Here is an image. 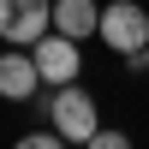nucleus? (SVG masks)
Here are the masks:
<instances>
[{"mask_svg": "<svg viewBox=\"0 0 149 149\" xmlns=\"http://www.w3.org/2000/svg\"><path fill=\"white\" fill-rule=\"evenodd\" d=\"M84 149H131V137H125V131H113V125H95V137L84 143Z\"/></svg>", "mask_w": 149, "mask_h": 149, "instance_id": "8", "label": "nucleus"}, {"mask_svg": "<svg viewBox=\"0 0 149 149\" xmlns=\"http://www.w3.org/2000/svg\"><path fill=\"white\" fill-rule=\"evenodd\" d=\"M48 125H54L66 143H90L95 125H102V119H95V95L78 90V84H60V90L48 95Z\"/></svg>", "mask_w": 149, "mask_h": 149, "instance_id": "2", "label": "nucleus"}, {"mask_svg": "<svg viewBox=\"0 0 149 149\" xmlns=\"http://www.w3.org/2000/svg\"><path fill=\"white\" fill-rule=\"evenodd\" d=\"M42 90V72H36L30 48H6L0 54V102H30Z\"/></svg>", "mask_w": 149, "mask_h": 149, "instance_id": "5", "label": "nucleus"}, {"mask_svg": "<svg viewBox=\"0 0 149 149\" xmlns=\"http://www.w3.org/2000/svg\"><path fill=\"white\" fill-rule=\"evenodd\" d=\"M95 36H102L119 60H131V66H137V54H143V42H149V12L137 6V0H107Z\"/></svg>", "mask_w": 149, "mask_h": 149, "instance_id": "1", "label": "nucleus"}, {"mask_svg": "<svg viewBox=\"0 0 149 149\" xmlns=\"http://www.w3.org/2000/svg\"><path fill=\"white\" fill-rule=\"evenodd\" d=\"M137 66H143V72H149V42H143V54H137Z\"/></svg>", "mask_w": 149, "mask_h": 149, "instance_id": "9", "label": "nucleus"}, {"mask_svg": "<svg viewBox=\"0 0 149 149\" xmlns=\"http://www.w3.org/2000/svg\"><path fill=\"white\" fill-rule=\"evenodd\" d=\"M95 24H102V6L95 0H54V30L60 36L84 42V36H95Z\"/></svg>", "mask_w": 149, "mask_h": 149, "instance_id": "6", "label": "nucleus"}, {"mask_svg": "<svg viewBox=\"0 0 149 149\" xmlns=\"http://www.w3.org/2000/svg\"><path fill=\"white\" fill-rule=\"evenodd\" d=\"M12 149H66V137H60V131L48 125V131H24V137L12 143Z\"/></svg>", "mask_w": 149, "mask_h": 149, "instance_id": "7", "label": "nucleus"}, {"mask_svg": "<svg viewBox=\"0 0 149 149\" xmlns=\"http://www.w3.org/2000/svg\"><path fill=\"white\" fill-rule=\"evenodd\" d=\"M30 54H36V72H42V84H78V72H84V54H78V42L72 36H60V30H48V36H36L30 42Z\"/></svg>", "mask_w": 149, "mask_h": 149, "instance_id": "4", "label": "nucleus"}, {"mask_svg": "<svg viewBox=\"0 0 149 149\" xmlns=\"http://www.w3.org/2000/svg\"><path fill=\"white\" fill-rule=\"evenodd\" d=\"M48 30H54V0H0V42L6 48H30Z\"/></svg>", "mask_w": 149, "mask_h": 149, "instance_id": "3", "label": "nucleus"}]
</instances>
